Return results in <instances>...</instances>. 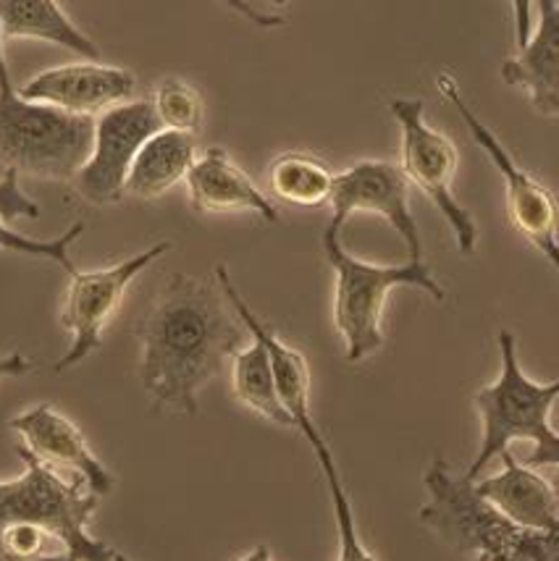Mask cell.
Here are the masks:
<instances>
[{"instance_id": "2e32d148", "label": "cell", "mask_w": 559, "mask_h": 561, "mask_svg": "<svg viewBox=\"0 0 559 561\" xmlns=\"http://www.w3.org/2000/svg\"><path fill=\"white\" fill-rule=\"evenodd\" d=\"M186 195L197 213H255L258 218L276 224L278 210L261 186L231 160L224 147H208L197 152L195 163L186 171Z\"/></svg>"}, {"instance_id": "9a60e30c", "label": "cell", "mask_w": 559, "mask_h": 561, "mask_svg": "<svg viewBox=\"0 0 559 561\" xmlns=\"http://www.w3.org/2000/svg\"><path fill=\"white\" fill-rule=\"evenodd\" d=\"M216 284L221 286L224 297L229 299L231 310L237 312V318L242 320L244 331L255 339L258 344L263 346L265 354H269L271 370H274V380H276V393L278 402L286 410V415L292 420V427H297L303 433L305 440H312L321 436L316 423H312V412H310V367L305 354L289 346L282 339L276 336L274 329L263 323L255 312L250 310V305L244 302V297L239 294V289L231 280L226 265H216Z\"/></svg>"}, {"instance_id": "9c48e42d", "label": "cell", "mask_w": 559, "mask_h": 561, "mask_svg": "<svg viewBox=\"0 0 559 561\" xmlns=\"http://www.w3.org/2000/svg\"><path fill=\"white\" fill-rule=\"evenodd\" d=\"M438 90L442 95L455 105L457 113L463 116L465 126H468L472 142H476L481 150L489 156L494 169L502 173L504 179V195H507V213L512 226L528 239L531 244L541 252L544 257L549 260L551 265H557L559 260V244H557V199L541 182H536L523 165L515 163V158L510 156L507 147L499 142L494 131L486 126L481 118L472 113V108L465 103L460 87H457L455 79L449 73H438L436 77Z\"/></svg>"}, {"instance_id": "83f0119b", "label": "cell", "mask_w": 559, "mask_h": 561, "mask_svg": "<svg viewBox=\"0 0 559 561\" xmlns=\"http://www.w3.org/2000/svg\"><path fill=\"white\" fill-rule=\"evenodd\" d=\"M239 561H274L271 559V549L265 543H258L255 549H250Z\"/></svg>"}, {"instance_id": "4316f807", "label": "cell", "mask_w": 559, "mask_h": 561, "mask_svg": "<svg viewBox=\"0 0 559 561\" xmlns=\"http://www.w3.org/2000/svg\"><path fill=\"white\" fill-rule=\"evenodd\" d=\"M35 359L26 357L24 352H11L0 357V378H22L30 370H35Z\"/></svg>"}, {"instance_id": "52a82bcc", "label": "cell", "mask_w": 559, "mask_h": 561, "mask_svg": "<svg viewBox=\"0 0 559 561\" xmlns=\"http://www.w3.org/2000/svg\"><path fill=\"white\" fill-rule=\"evenodd\" d=\"M391 116L402 126V165L408 184H415L434 208L447 220L455 242L463 255H472L478 244V226L468 210L457 203L455 173H457V147L452 139L434 126L425 124L423 100L397 98L389 103Z\"/></svg>"}, {"instance_id": "277c9868", "label": "cell", "mask_w": 559, "mask_h": 561, "mask_svg": "<svg viewBox=\"0 0 559 561\" xmlns=\"http://www.w3.org/2000/svg\"><path fill=\"white\" fill-rule=\"evenodd\" d=\"M339 231L342 226L331 220L323 231V255L334 271V325L342 336L344 359L350 365H361L386 342L384 310L397 286H415L436 302H442L447 291L423 260H404L399 265L365 263L344 250Z\"/></svg>"}, {"instance_id": "5bb4252c", "label": "cell", "mask_w": 559, "mask_h": 561, "mask_svg": "<svg viewBox=\"0 0 559 561\" xmlns=\"http://www.w3.org/2000/svg\"><path fill=\"white\" fill-rule=\"evenodd\" d=\"M517 13V50L499 69L504 84L521 87L541 116L559 113V3L544 0L538 5L541 22L528 35V3L512 5Z\"/></svg>"}, {"instance_id": "603a6c76", "label": "cell", "mask_w": 559, "mask_h": 561, "mask_svg": "<svg viewBox=\"0 0 559 561\" xmlns=\"http://www.w3.org/2000/svg\"><path fill=\"white\" fill-rule=\"evenodd\" d=\"M150 103L163 129L182 131V135L195 137L199 126H203V98H199L195 87L184 82V79H163Z\"/></svg>"}, {"instance_id": "f546056e", "label": "cell", "mask_w": 559, "mask_h": 561, "mask_svg": "<svg viewBox=\"0 0 559 561\" xmlns=\"http://www.w3.org/2000/svg\"><path fill=\"white\" fill-rule=\"evenodd\" d=\"M32 561H77V559L71 557L69 551H61V553H43V557H37Z\"/></svg>"}, {"instance_id": "8fae6325", "label": "cell", "mask_w": 559, "mask_h": 561, "mask_svg": "<svg viewBox=\"0 0 559 561\" xmlns=\"http://www.w3.org/2000/svg\"><path fill=\"white\" fill-rule=\"evenodd\" d=\"M331 224L344 226L355 213H373L402 237L408 260L421 263L423 242L418 220L410 210V184L399 165L389 160H361L336 173L331 186Z\"/></svg>"}, {"instance_id": "484cf974", "label": "cell", "mask_w": 559, "mask_h": 561, "mask_svg": "<svg viewBox=\"0 0 559 561\" xmlns=\"http://www.w3.org/2000/svg\"><path fill=\"white\" fill-rule=\"evenodd\" d=\"M39 216H43V210H39L35 199L22 190V184H19V173L5 169L3 176H0V218H3L5 224H11V220H19V218L35 220Z\"/></svg>"}, {"instance_id": "ba28073f", "label": "cell", "mask_w": 559, "mask_h": 561, "mask_svg": "<svg viewBox=\"0 0 559 561\" xmlns=\"http://www.w3.org/2000/svg\"><path fill=\"white\" fill-rule=\"evenodd\" d=\"M171 250V242H158L137 255L98 271H75L64 294L61 325L71 333V344L56 363V373L71 370L103 346L105 329L122 307L126 291L142 271Z\"/></svg>"}, {"instance_id": "3957f363", "label": "cell", "mask_w": 559, "mask_h": 561, "mask_svg": "<svg viewBox=\"0 0 559 561\" xmlns=\"http://www.w3.org/2000/svg\"><path fill=\"white\" fill-rule=\"evenodd\" d=\"M499 357H502V370L491 386L476 391L472 404H476L478 417H481L483 436L481 449L472 459L465 478L476 483L478 476L486 470L491 459L507 451L512 440H531V451L525 467H557L559 462V433L551 425V410H555L559 397V383H536L523 373L521 359H517V342L512 331H499Z\"/></svg>"}, {"instance_id": "44dd1931", "label": "cell", "mask_w": 559, "mask_h": 561, "mask_svg": "<svg viewBox=\"0 0 559 561\" xmlns=\"http://www.w3.org/2000/svg\"><path fill=\"white\" fill-rule=\"evenodd\" d=\"M331 186H334V173L310 152H284L269 165L271 195L286 205L318 208L329 203Z\"/></svg>"}, {"instance_id": "4fadbf2b", "label": "cell", "mask_w": 559, "mask_h": 561, "mask_svg": "<svg viewBox=\"0 0 559 561\" xmlns=\"http://www.w3.org/2000/svg\"><path fill=\"white\" fill-rule=\"evenodd\" d=\"M9 427L22 436V446L35 454L39 462L64 472V476L84 480V485L98 499L109 496L113 491L109 467L90 449L84 433L50 402L35 404L22 415L11 417Z\"/></svg>"}, {"instance_id": "7402d4cb", "label": "cell", "mask_w": 559, "mask_h": 561, "mask_svg": "<svg viewBox=\"0 0 559 561\" xmlns=\"http://www.w3.org/2000/svg\"><path fill=\"white\" fill-rule=\"evenodd\" d=\"M308 446L312 449V454H316L318 467H321L326 489H329L331 510H334L336 530H339V557H336V561H378L368 549H365L361 533H357L355 512H352V501L347 496V489H344L342 476H339V467L334 462V454H331V446L326 444L323 433L318 438L308 440Z\"/></svg>"}, {"instance_id": "ffe728a7", "label": "cell", "mask_w": 559, "mask_h": 561, "mask_svg": "<svg viewBox=\"0 0 559 561\" xmlns=\"http://www.w3.org/2000/svg\"><path fill=\"white\" fill-rule=\"evenodd\" d=\"M229 363L231 391H235L237 402L263 420H269V423L292 427L289 415H286L282 402H278L274 370H271L269 354H265L263 346L252 339V344H244L242 350H237Z\"/></svg>"}, {"instance_id": "d6986e66", "label": "cell", "mask_w": 559, "mask_h": 561, "mask_svg": "<svg viewBox=\"0 0 559 561\" xmlns=\"http://www.w3.org/2000/svg\"><path fill=\"white\" fill-rule=\"evenodd\" d=\"M3 37H30L61 45L84 61L100 64V48L66 16L61 3L53 0H3L0 3Z\"/></svg>"}, {"instance_id": "f1b7e54d", "label": "cell", "mask_w": 559, "mask_h": 561, "mask_svg": "<svg viewBox=\"0 0 559 561\" xmlns=\"http://www.w3.org/2000/svg\"><path fill=\"white\" fill-rule=\"evenodd\" d=\"M11 82V73H9V64H5L3 56V32H0V84Z\"/></svg>"}, {"instance_id": "30bf717a", "label": "cell", "mask_w": 559, "mask_h": 561, "mask_svg": "<svg viewBox=\"0 0 559 561\" xmlns=\"http://www.w3.org/2000/svg\"><path fill=\"white\" fill-rule=\"evenodd\" d=\"M163 126L150 100H129L95 118L88 163L75 176L77 192L92 205H113L124 197V184L139 147Z\"/></svg>"}, {"instance_id": "e0dca14e", "label": "cell", "mask_w": 559, "mask_h": 561, "mask_svg": "<svg viewBox=\"0 0 559 561\" xmlns=\"http://www.w3.org/2000/svg\"><path fill=\"white\" fill-rule=\"evenodd\" d=\"M499 457H502V472L472 483L478 496L486 504L494 506L510 523L531 527V530L559 533L555 485L547 478L538 476L536 470L517 462L510 449L499 454Z\"/></svg>"}, {"instance_id": "8992f818", "label": "cell", "mask_w": 559, "mask_h": 561, "mask_svg": "<svg viewBox=\"0 0 559 561\" xmlns=\"http://www.w3.org/2000/svg\"><path fill=\"white\" fill-rule=\"evenodd\" d=\"M95 118L75 116L19 98L11 82L0 84V160L11 171L48 182H75L88 163Z\"/></svg>"}, {"instance_id": "cb8c5ba5", "label": "cell", "mask_w": 559, "mask_h": 561, "mask_svg": "<svg viewBox=\"0 0 559 561\" xmlns=\"http://www.w3.org/2000/svg\"><path fill=\"white\" fill-rule=\"evenodd\" d=\"M82 233H84V220H77V224H71L58 239H45L43 242V239L24 237L22 231L11 229V226L0 218V250L16 252V255L53 260V263L61 265V268L71 276V273L77 271V265L71 263L69 250H71V244L82 237Z\"/></svg>"}, {"instance_id": "ac0fdd59", "label": "cell", "mask_w": 559, "mask_h": 561, "mask_svg": "<svg viewBox=\"0 0 559 561\" xmlns=\"http://www.w3.org/2000/svg\"><path fill=\"white\" fill-rule=\"evenodd\" d=\"M197 158L195 137L182 131L161 129L148 142L139 147L129 176H126L124 195L137 199H158L171 186H176L186 176Z\"/></svg>"}, {"instance_id": "7c38bea8", "label": "cell", "mask_w": 559, "mask_h": 561, "mask_svg": "<svg viewBox=\"0 0 559 561\" xmlns=\"http://www.w3.org/2000/svg\"><path fill=\"white\" fill-rule=\"evenodd\" d=\"M137 79L129 69L109 64H66L35 73L19 92L32 103H45L75 116L95 118L100 113L129 103Z\"/></svg>"}, {"instance_id": "5b68a950", "label": "cell", "mask_w": 559, "mask_h": 561, "mask_svg": "<svg viewBox=\"0 0 559 561\" xmlns=\"http://www.w3.org/2000/svg\"><path fill=\"white\" fill-rule=\"evenodd\" d=\"M16 454L24 459V476L0 480V530L16 523L37 525L61 540L77 561H111L116 549L90 536L100 499L84 480L53 470L22 444Z\"/></svg>"}, {"instance_id": "d4e9b609", "label": "cell", "mask_w": 559, "mask_h": 561, "mask_svg": "<svg viewBox=\"0 0 559 561\" xmlns=\"http://www.w3.org/2000/svg\"><path fill=\"white\" fill-rule=\"evenodd\" d=\"M50 533H45L37 525H5L0 530V557L5 561H32L43 557L45 546H48Z\"/></svg>"}, {"instance_id": "7a4b0ae2", "label": "cell", "mask_w": 559, "mask_h": 561, "mask_svg": "<svg viewBox=\"0 0 559 561\" xmlns=\"http://www.w3.org/2000/svg\"><path fill=\"white\" fill-rule=\"evenodd\" d=\"M423 480L429 501L418 510V519L452 549L476 553V561H559V533L510 523L444 459H434Z\"/></svg>"}, {"instance_id": "6da1fadb", "label": "cell", "mask_w": 559, "mask_h": 561, "mask_svg": "<svg viewBox=\"0 0 559 561\" xmlns=\"http://www.w3.org/2000/svg\"><path fill=\"white\" fill-rule=\"evenodd\" d=\"M139 380L156 410L197 415V393L244 346V325L216 280L171 273L137 325Z\"/></svg>"}, {"instance_id": "4dcf8cb0", "label": "cell", "mask_w": 559, "mask_h": 561, "mask_svg": "<svg viewBox=\"0 0 559 561\" xmlns=\"http://www.w3.org/2000/svg\"><path fill=\"white\" fill-rule=\"evenodd\" d=\"M111 561H132L129 557H126V553H122V551H113V557H111Z\"/></svg>"}]
</instances>
